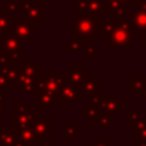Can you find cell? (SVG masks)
Returning a JSON list of instances; mask_svg holds the SVG:
<instances>
[{
	"mask_svg": "<svg viewBox=\"0 0 146 146\" xmlns=\"http://www.w3.org/2000/svg\"><path fill=\"white\" fill-rule=\"evenodd\" d=\"M77 139V124L68 122L64 124V140L66 141H76Z\"/></svg>",
	"mask_w": 146,
	"mask_h": 146,
	"instance_id": "15",
	"label": "cell"
},
{
	"mask_svg": "<svg viewBox=\"0 0 146 146\" xmlns=\"http://www.w3.org/2000/svg\"><path fill=\"white\" fill-rule=\"evenodd\" d=\"M105 37L113 46L126 48L133 38V26L131 21L123 18H110L106 22Z\"/></svg>",
	"mask_w": 146,
	"mask_h": 146,
	"instance_id": "1",
	"label": "cell"
},
{
	"mask_svg": "<svg viewBox=\"0 0 146 146\" xmlns=\"http://www.w3.org/2000/svg\"><path fill=\"white\" fill-rule=\"evenodd\" d=\"M98 123L100 124L103 128H108V129L111 128V117L109 115V114L101 111V117H100V119H99Z\"/></svg>",
	"mask_w": 146,
	"mask_h": 146,
	"instance_id": "17",
	"label": "cell"
},
{
	"mask_svg": "<svg viewBox=\"0 0 146 146\" xmlns=\"http://www.w3.org/2000/svg\"><path fill=\"white\" fill-rule=\"evenodd\" d=\"M82 90L80 86L74 85H63L60 90L55 94V104H66V105H73L76 101L82 98Z\"/></svg>",
	"mask_w": 146,
	"mask_h": 146,
	"instance_id": "3",
	"label": "cell"
},
{
	"mask_svg": "<svg viewBox=\"0 0 146 146\" xmlns=\"http://www.w3.org/2000/svg\"><path fill=\"white\" fill-rule=\"evenodd\" d=\"M123 103L117 98V95H100V105L99 110L109 114L110 117H115L118 111L122 110Z\"/></svg>",
	"mask_w": 146,
	"mask_h": 146,
	"instance_id": "5",
	"label": "cell"
},
{
	"mask_svg": "<svg viewBox=\"0 0 146 146\" xmlns=\"http://www.w3.org/2000/svg\"><path fill=\"white\" fill-rule=\"evenodd\" d=\"M82 92H86L88 96L99 94V77H86L81 85Z\"/></svg>",
	"mask_w": 146,
	"mask_h": 146,
	"instance_id": "11",
	"label": "cell"
},
{
	"mask_svg": "<svg viewBox=\"0 0 146 146\" xmlns=\"http://www.w3.org/2000/svg\"><path fill=\"white\" fill-rule=\"evenodd\" d=\"M141 46L146 49V30H141Z\"/></svg>",
	"mask_w": 146,
	"mask_h": 146,
	"instance_id": "20",
	"label": "cell"
},
{
	"mask_svg": "<svg viewBox=\"0 0 146 146\" xmlns=\"http://www.w3.org/2000/svg\"><path fill=\"white\" fill-rule=\"evenodd\" d=\"M87 146H111V142L105 139V135H100V139L98 141L90 140L87 142Z\"/></svg>",
	"mask_w": 146,
	"mask_h": 146,
	"instance_id": "18",
	"label": "cell"
},
{
	"mask_svg": "<svg viewBox=\"0 0 146 146\" xmlns=\"http://www.w3.org/2000/svg\"><path fill=\"white\" fill-rule=\"evenodd\" d=\"M17 146H26V145H22V144H17Z\"/></svg>",
	"mask_w": 146,
	"mask_h": 146,
	"instance_id": "23",
	"label": "cell"
},
{
	"mask_svg": "<svg viewBox=\"0 0 146 146\" xmlns=\"http://www.w3.org/2000/svg\"><path fill=\"white\" fill-rule=\"evenodd\" d=\"M36 117L35 113L30 110L27 105L23 104V101H19V104L13 106V126L17 128H27V127H32L33 122H35Z\"/></svg>",
	"mask_w": 146,
	"mask_h": 146,
	"instance_id": "2",
	"label": "cell"
},
{
	"mask_svg": "<svg viewBox=\"0 0 146 146\" xmlns=\"http://www.w3.org/2000/svg\"><path fill=\"white\" fill-rule=\"evenodd\" d=\"M32 131L35 133V137L37 141H45V140L50 139L53 135V118L48 117V118H36L32 124Z\"/></svg>",
	"mask_w": 146,
	"mask_h": 146,
	"instance_id": "4",
	"label": "cell"
},
{
	"mask_svg": "<svg viewBox=\"0 0 146 146\" xmlns=\"http://www.w3.org/2000/svg\"><path fill=\"white\" fill-rule=\"evenodd\" d=\"M7 114V106H5V100L3 95L0 94V117H5Z\"/></svg>",
	"mask_w": 146,
	"mask_h": 146,
	"instance_id": "19",
	"label": "cell"
},
{
	"mask_svg": "<svg viewBox=\"0 0 146 146\" xmlns=\"http://www.w3.org/2000/svg\"><path fill=\"white\" fill-rule=\"evenodd\" d=\"M133 28H140V30H146V8L137 7L129 15Z\"/></svg>",
	"mask_w": 146,
	"mask_h": 146,
	"instance_id": "7",
	"label": "cell"
},
{
	"mask_svg": "<svg viewBox=\"0 0 146 146\" xmlns=\"http://www.w3.org/2000/svg\"><path fill=\"white\" fill-rule=\"evenodd\" d=\"M41 146H55V145H54L53 140L48 139V140H45V141H41Z\"/></svg>",
	"mask_w": 146,
	"mask_h": 146,
	"instance_id": "21",
	"label": "cell"
},
{
	"mask_svg": "<svg viewBox=\"0 0 146 146\" xmlns=\"http://www.w3.org/2000/svg\"><path fill=\"white\" fill-rule=\"evenodd\" d=\"M140 111L139 110H132L129 111V119H128V127L129 128H135L136 124L139 123L141 119H140Z\"/></svg>",
	"mask_w": 146,
	"mask_h": 146,
	"instance_id": "16",
	"label": "cell"
},
{
	"mask_svg": "<svg viewBox=\"0 0 146 146\" xmlns=\"http://www.w3.org/2000/svg\"><path fill=\"white\" fill-rule=\"evenodd\" d=\"M94 30H95V21L94 18H83V19L78 21L77 31L81 33L83 38L92 36Z\"/></svg>",
	"mask_w": 146,
	"mask_h": 146,
	"instance_id": "10",
	"label": "cell"
},
{
	"mask_svg": "<svg viewBox=\"0 0 146 146\" xmlns=\"http://www.w3.org/2000/svg\"><path fill=\"white\" fill-rule=\"evenodd\" d=\"M82 115L90 123H96V122H99V119L101 117V110H99L98 108H95L92 105H85L82 108Z\"/></svg>",
	"mask_w": 146,
	"mask_h": 146,
	"instance_id": "12",
	"label": "cell"
},
{
	"mask_svg": "<svg viewBox=\"0 0 146 146\" xmlns=\"http://www.w3.org/2000/svg\"><path fill=\"white\" fill-rule=\"evenodd\" d=\"M36 104L41 106L42 110H53V106L55 105V95L50 92H38L36 96Z\"/></svg>",
	"mask_w": 146,
	"mask_h": 146,
	"instance_id": "9",
	"label": "cell"
},
{
	"mask_svg": "<svg viewBox=\"0 0 146 146\" xmlns=\"http://www.w3.org/2000/svg\"><path fill=\"white\" fill-rule=\"evenodd\" d=\"M17 139L12 128L4 131L0 128V146H17Z\"/></svg>",
	"mask_w": 146,
	"mask_h": 146,
	"instance_id": "13",
	"label": "cell"
},
{
	"mask_svg": "<svg viewBox=\"0 0 146 146\" xmlns=\"http://www.w3.org/2000/svg\"><path fill=\"white\" fill-rule=\"evenodd\" d=\"M14 136L17 139L18 144H22L26 146H36V137L32 131V127H27V128H17V127H12Z\"/></svg>",
	"mask_w": 146,
	"mask_h": 146,
	"instance_id": "6",
	"label": "cell"
},
{
	"mask_svg": "<svg viewBox=\"0 0 146 146\" xmlns=\"http://www.w3.org/2000/svg\"><path fill=\"white\" fill-rule=\"evenodd\" d=\"M140 98H141L142 100L146 101V85H145V87L142 88L141 91H140Z\"/></svg>",
	"mask_w": 146,
	"mask_h": 146,
	"instance_id": "22",
	"label": "cell"
},
{
	"mask_svg": "<svg viewBox=\"0 0 146 146\" xmlns=\"http://www.w3.org/2000/svg\"><path fill=\"white\" fill-rule=\"evenodd\" d=\"M145 123H146V119H145Z\"/></svg>",
	"mask_w": 146,
	"mask_h": 146,
	"instance_id": "24",
	"label": "cell"
},
{
	"mask_svg": "<svg viewBox=\"0 0 146 146\" xmlns=\"http://www.w3.org/2000/svg\"><path fill=\"white\" fill-rule=\"evenodd\" d=\"M87 77V72L83 71L82 68H78V71H74V67L72 69H69L66 73V82L68 85H74V86H80L82 85V82L85 81V78Z\"/></svg>",
	"mask_w": 146,
	"mask_h": 146,
	"instance_id": "8",
	"label": "cell"
},
{
	"mask_svg": "<svg viewBox=\"0 0 146 146\" xmlns=\"http://www.w3.org/2000/svg\"><path fill=\"white\" fill-rule=\"evenodd\" d=\"M146 85V77H129V82H128V91L129 94H135L137 91H141Z\"/></svg>",
	"mask_w": 146,
	"mask_h": 146,
	"instance_id": "14",
	"label": "cell"
}]
</instances>
